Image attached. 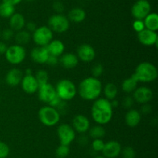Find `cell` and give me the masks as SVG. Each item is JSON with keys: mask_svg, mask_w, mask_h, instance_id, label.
Listing matches in <instances>:
<instances>
[{"mask_svg": "<svg viewBox=\"0 0 158 158\" xmlns=\"http://www.w3.org/2000/svg\"><path fill=\"white\" fill-rule=\"evenodd\" d=\"M114 108L110 101L105 98L94 100L91 107V116L97 124L104 125L109 123L114 115Z\"/></svg>", "mask_w": 158, "mask_h": 158, "instance_id": "cell-1", "label": "cell"}, {"mask_svg": "<svg viewBox=\"0 0 158 158\" xmlns=\"http://www.w3.org/2000/svg\"><path fill=\"white\" fill-rule=\"evenodd\" d=\"M103 91L102 82L93 76L87 77L80 81L77 88V93L86 101H94L100 98Z\"/></svg>", "mask_w": 158, "mask_h": 158, "instance_id": "cell-2", "label": "cell"}, {"mask_svg": "<svg viewBox=\"0 0 158 158\" xmlns=\"http://www.w3.org/2000/svg\"><path fill=\"white\" fill-rule=\"evenodd\" d=\"M137 81L141 83H150L157 78L158 71L157 67L151 62H141L136 68L132 74Z\"/></svg>", "mask_w": 158, "mask_h": 158, "instance_id": "cell-3", "label": "cell"}, {"mask_svg": "<svg viewBox=\"0 0 158 158\" xmlns=\"http://www.w3.org/2000/svg\"><path fill=\"white\" fill-rule=\"evenodd\" d=\"M56 95L64 102L72 100L77 94V85L69 79H62L55 87Z\"/></svg>", "mask_w": 158, "mask_h": 158, "instance_id": "cell-4", "label": "cell"}, {"mask_svg": "<svg viewBox=\"0 0 158 158\" xmlns=\"http://www.w3.org/2000/svg\"><path fill=\"white\" fill-rule=\"evenodd\" d=\"M38 118L40 122L45 126L52 127L60 122V112L56 108L47 105L40 108Z\"/></svg>", "mask_w": 158, "mask_h": 158, "instance_id": "cell-5", "label": "cell"}, {"mask_svg": "<svg viewBox=\"0 0 158 158\" xmlns=\"http://www.w3.org/2000/svg\"><path fill=\"white\" fill-rule=\"evenodd\" d=\"M4 55L9 64L17 65L24 61L26 57V51L24 46L15 43L8 46Z\"/></svg>", "mask_w": 158, "mask_h": 158, "instance_id": "cell-6", "label": "cell"}, {"mask_svg": "<svg viewBox=\"0 0 158 158\" xmlns=\"http://www.w3.org/2000/svg\"><path fill=\"white\" fill-rule=\"evenodd\" d=\"M70 22L67 16L63 14H54L48 20V26L53 33H63L69 29Z\"/></svg>", "mask_w": 158, "mask_h": 158, "instance_id": "cell-7", "label": "cell"}, {"mask_svg": "<svg viewBox=\"0 0 158 158\" xmlns=\"http://www.w3.org/2000/svg\"><path fill=\"white\" fill-rule=\"evenodd\" d=\"M32 40L37 46H46L53 40V32L48 26H39L32 33Z\"/></svg>", "mask_w": 158, "mask_h": 158, "instance_id": "cell-8", "label": "cell"}, {"mask_svg": "<svg viewBox=\"0 0 158 158\" xmlns=\"http://www.w3.org/2000/svg\"><path fill=\"white\" fill-rule=\"evenodd\" d=\"M57 136L60 144L69 146L76 139V132L72 125L62 123L57 128Z\"/></svg>", "mask_w": 158, "mask_h": 158, "instance_id": "cell-9", "label": "cell"}, {"mask_svg": "<svg viewBox=\"0 0 158 158\" xmlns=\"http://www.w3.org/2000/svg\"><path fill=\"white\" fill-rule=\"evenodd\" d=\"M151 11V6L148 0H137L131 8V14L135 20H143Z\"/></svg>", "mask_w": 158, "mask_h": 158, "instance_id": "cell-10", "label": "cell"}, {"mask_svg": "<svg viewBox=\"0 0 158 158\" xmlns=\"http://www.w3.org/2000/svg\"><path fill=\"white\" fill-rule=\"evenodd\" d=\"M37 93H38V98L40 101L47 105H49V102L56 96L55 87L49 82L44 85H40Z\"/></svg>", "mask_w": 158, "mask_h": 158, "instance_id": "cell-11", "label": "cell"}, {"mask_svg": "<svg viewBox=\"0 0 158 158\" xmlns=\"http://www.w3.org/2000/svg\"><path fill=\"white\" fill-rule=\"evenodd\" d=\"M133 99L134 102L138 104H147L152 100L154 97L153 91L150 88L146 86H140L137 88L133 92Z\"/></svg>", "mask_w": 158, "mask_h": 158, "instance_id": "cell-12", "label": "cell"}, {"mask_svg": "<svg viewBox=\"0 0 158 158\" xmlns=\"http://www.w3.org/2000/svg\"><path fill=\"white\" fill-rule=\"evenodd\" d=\"M137 39L141 44L147 46H157L158 35L157 32L144 29L137 33Z\"/></svg>", "mask_w": 158, "mask_h": 158, "instance_id": "cell-13", "label": "cell"}, {"mask_svg": "<svg viewBox=\"0 0 158 158\" xmlns=\"http://www.w3.org/2000/svg\"><path fill=\"white\" fill-rule=\"evenodd\" d=\"M77 56L80 60L85 63H89L95 59L96 50L91 45L83 43L77 48Z\"/></svg>", "mask_w": 158, "mask_h": 158, "instance_id": "cell-14", "label": "cell"}, {"mask_svg": "<svg viewBox=\"0 0 158 158\" xmlns=\"http://www.w3.org/2000/svg\"><path fill=\"white\" fill-rule=\"evenodd\" d=\"M72 127L74 129L76 133L83 134L88 132L89 129L90 128V122L84 115H76L73 119Z\"/></svg>", "mask_w": 158, "mask_h": 158, "instance_id": "cell-15", "label": "cell"}, {"mask_svg": "<svg viewBox=\"0 0 158 158\" xmlns=\"http://www.w3.org/2000/svg\"><path fill=\"white\" fill-rule=\"evenodd\" d=\"M121 144L117 140H110L105 143L102 153L106 158H116L121 153Z\"/></svg>", "mask_w": 158, "mask_h": 158, "instance_id": "cell-16", "label": "cell"}, {"mask_svg": "<svg viewBox=\"0 0 158 158\" xmlns=\"http://www.w3.org/2000/svg\"><path fill=\"white\" fill-rule=\"evenodd\" d=\"M22 88L26 93L29 94L37 92L40 87L33 74H25L20 83Z\"/></svg>", "mask_w": 158, "mask_h": 158, "instance_id": "cell-17", "label": "cell"}, {"mask_svg": "<svg viewBox=\"0 0 158 158\" xmlns=\"http://www.w3.org/2000/svg\"><path fill=\"white\" fill-rule=\"evenodd\" d=\"M49 56V54L46 46H36L31 50L30 53L31 59L39 64H46Z\"/></svg>", "mask_w": 158, "mask_h": 158, "instance_id": "cell-18", "label": "cell"}, {"mask_svg": "<svg viewBox=\"0 0 158 158\" xmlns=\"http://www.w3.org/2000/svg\"><path fill=\"white\" fill-rule=\"evenodd\" d=\"M24 74L20 69L16 68L9 70L6 75V83L10 87H15L20 85Z\"/></svg>", "mask_w": 158, "mask_h": 158, "instance_id": "cell-19", "label": "cell"}, {"mask_svg": "<svg viewBox=\"0 0 158 158\" xmlns=\"http://www.w3.org/2000/svg\"><path fill=\"white\" fill-rule=\"evenodd\" d=\"M79 61L77 54L73 53H64L59 59V63L66 69H73L78 65Z\"/></svg>", "mask_w": 158, "mask_h": 158, "instance_id": "cell-20", "label": "cell"}, {"mask_svg": "<svg viewBox=\"0 0 158 158\" xmlns=\"http://www.w3.org/2000/svg\"><path fill=\"white\" fill-rule=\"evenodd\" d=\"M125 122L131 128L137 126L141 121V113L134 108H130L125 115Z\"/></svg>", "mask_w": 158, "mask_h": 158, "instance_id": "cell-21", "label": "cell"}, {"mask_svg": "<svg viewBox=\"0 0 158 158\" xmlns=\"http://www.w3.org/2000/svg\"><path fill=\"white\" fill-rule=\"evenodd\" d=\"M49 55L60 57L65 51V45L60 40H52L47 46H46Z\"/></svg>", "mask_w": 158, "mask_h": 158, "instance_id": "cell-22", "label": "cell"}, {"mask_svg": "<svg viewBox=\"0 0 158 158\" xmlns=\"http://www.w3.org/2000/svg\"><path fill=\"white\" fill-rule=\"evenodd\" d=\"M9 28L12 29L14 32H18L25 28L26 20L23 15L19 12H15L12 16L9 18Z\"/></svg>", "mask_w": 158, "mask_h": 158, "instance_id": "cell-23", "label": "cell"}, {"mask_svg": "<svg viewBox=\"0 0 158 158\" xmlns=\"http://www.w3.org/2000/svg\"><path fill=\"white\" fill-rule=\"evenodd\" d=\"M86 17V13L85 10L82 8L76 7L71 9L67 15L68 20L69 22H73L75 23H80L85 20Z\"/></svg>", "mask_w": 158, "mask_h": 158, "instance_id": "cell-24", "label": "cell"}, {"mask_svg": "<svg viewBox=\"0 0 158 158\" xmlns=\"http://www.w3.org/2000/svg\"><path fill=\"white\" fill-rule=\"evenodd\" d=\"M145 29L157 32L158 30V15L156 12H150L143 20Z\"/></svg>", "mask_w": 158, "mask_h": 158, "instance_id": "cell-25", "label": "cell"}, {"mask_svg": "<svg viewBox=\"0 0 158 158\" xmlns=\"http://www.w3.org/2000/svg\"><path fill=\"white\" fill-rule=\"evenodd\" d=\"M14 38L16 42V44L23 46V45L29 43L30 40H32V33L23 29L22 30L18 31V32H15Z\"/></svg>", "mask_w": 158, "mask_h": 158, "instance_id": "cell-26", "label": "cell"}, {"mask_svg": "<svg viewBox=\"0 0 158 158\" xmlns=\"http://www.w3.org/2000/svg\"><path fill=\"white\" fill-rule=\"evenodd\" d=\"M137 85H138V82L131 75V77L123 81L121 84V88L125 93L130 94V93L134 92V90L137 88Z\"/></svg>", "mask_w": 158, "mask_h": 158, "instance_id": "cell-27", "label": "cell"}, {"mask_svg": "<svg viewBox=\"0 0 158 158\" xmlns=\"http://www.w3.org/2000/svg\"><path fill=\"white\" fill-rule=\"evenodd\" d=\"M103 94H104L105 99L111 101L113 99H115L118 94V88L117 85L114 83L110 82L107 83L103 88Z\"/></svg>", "mask_w": 158, "mask_h": 158, "instance_id": "cell-28", "label": "cell"}, {"mask_svg": "<svg viewBox=\"0 0 158 158\" xmlns=\"http://www.w3.org/2000/svg\"><path fill=\"white\" fill-rule=\"evenodd\" d=\"M88 132H89V136L94 139H103L106 135V130H105L103 125H99V124L90 127Z\"/></svg>", "mask_w": 158, "mask_h": 158, "instance_id": "cell-29", "label": "cell"}, {"mask_svg": "<svg viewBox=\"0 0 158 158\" xmlns=\"http://www.w3.org/2000/svg\"><path fill=\"white\" fill-rule=\"evenodd\" d=\"M15 13V6L7 2L0 4V16L4 19H9Z\"/></svg>", "mask_w": 158, "mask_h": 158, "instance_id": "cell-30", "label": "cell"}, {"mask_svg": "<svg viewBox=\"0 0 158 158\" xmlns=\"http://www.w3.org/2000/svg\"><path fill=\"white\" fill-rule=\"evenodd\" d=\"M34 76H35L39 85H44V84L49 82V74L46 70H39L36 71Z\"/></svg>", "mask_w": 158, "mask_h": 158, "instance_id": "cell-31", "label": "cell"}, {"mask_svg": "<svg viewBox=\"0 0 158 158\" xmlns=\"http://www.w3.org/2000/svg\"><path fill=\"white\" fill-rule=\"evenodd\" d=\"M69 146L60 144L56 150V156L57 158H66L69 154Z\"/></svg>", "mask_w": 158, "mask_h": 158, "instance_id": "cell-32", "label": "cell"}, {"mask_svg": "<svg viewBox=\"0 0 158 158\" xmlns=\"http://www.w3.org/2000/svg\"><path fill=\"white\" fill-rule=\"evenodd\" d=\"M123 158H135L136 151L132 147H126L122 149L121 153Z\"/></svg>", "mask_w": 158, "mask_h": 158, "instance_id": "cell-33", "label": "cell"}, {"mask_svg": "<svg viewBox=\"0 0 158 158\" xmlns=\"http://www.w3.org/2000/svg\"><path fill=\"white\" fill-rule=\"evenodd\" d=\"M105 142L103 139H94L91 143L92 149L96 152H102L103 147H104Z\"/></svg>", "mask_w": 158, "mask_h": 158, "instance_id": "cell-34", "label": "cell"}, {"mask_svg": "<svg viewBox=\"0 0 158 158\" xmlns=\"http://www.w3.org/2000/svg\"><path fill=\"white\" fill-rule=\"evenodd\" d=\"M15 35V32L11 28H6L1 32V37L4 41H9L12 40Z\"/></svg>", "mask_w": 158, "mask_h": 158, "instance_id": "cell-35", "label": "cell"}, {"mask_svg": "<svg viewBox=\"0 0 158 158\" xmlns=\"http://www.w3.org/2000/svg\"><path fill=\"white\" fill-rule=\"evenodd\" d=\"M10 153L9 145L5 142L0 141V158H6Z\"/></svg>", "mask_w": 158, "mask_h": 158, "instance_id": "cell-36", "label": "cell"}, {"mask_svg": "<svg viewBox=\"0 0 158 158\" xmlns=\"http://www.w3.org/2000/svg\"><path fill=\"white\" fill-rule=\"evenodd\" d=\"M103 71H104V69H103V64H99V63L96 64L94 65L92 68L93 77L98 78L99 77H100V76L103 74Z\"/></svg>", "mask_w": 158, "mask_h": 158, "instance_id": "cell-37", "label": "cell"}, {"mask_svg": "<svg viewBox=\"0 0 158 158\" xmlns=\"http://www.w3.org/2000/svg\"><path fill=\"white\" fill-rule=\"evenodd\" d=\"M133 28L137 33H140L143 29H145L144 23L143 20H135L133 23Z\"/></svg>", "mask_w": 158, "mask_h": 158, "instance_id": "cell-38", "label": "cell"}, {"mask_svg": "<svg viewBox=\"0 0 158 158\" xmlns=\"http://www.w3.org/2000/svg\"><path fill=\"white\" fill-rule=\"evenodd\" d=\"M134 99H133V97H131V96H126V97L123 99V102H122V105H123V107H124L125 108H131V107L133 106V105H134Z\"/></svg>", "mask_w": 158, "mask_h": 158, "instance_id": "cell-39", "label": "cell"}, {"mask_svg": "<svg viewBox=\"0 0 158 158\" xmlns=\"http://www.w3.org/2000/svg\"><path fill=\"white\" fill-rule=\"evenodd\" d=\"M52 8L56 13L62 14L64 10V5L61 1H55L52 4Z\"/></svg>", "mask_w": 158, "mask_h": 158, "instance_id": "cell-40", "label": "cell"}, {"mask_svg": "<svg viewBox=\"0 0 158 158\" xmlns=\"http://www.w3.org/2000/svg\"><path fill=\"white\" fill-rule=\"evenodd\" d=\"M46 64H47L48 65H49V66L52 67L56 66L59 64V57H56V56L49 55L47 59V61H46Z\"/></svg>", "mask_w": 158, "mask_h": 158, "instance_id": "cell-41", "label": "cell"}, {"mask_svg": "<svg viewBox=\"0 0 158 158\" xmlns=\"http://www.w3.org/2000/svg\"><path fill=\"white\" fill-rule=\"evenodd\" d=\"M25 28H26V30H27L28 32H29L30 33H32L35 31V29L37 28V26L34 22L29 21V22H27V23H26Z\"/></svg>", "mask_w": 158, "mask_h": 158, "instance_id": "cell-42", "label": "cell"}, {"mask_svg": "<svg viewBox=\"0 0 158 158\" xmlns=\"http://www.w3.org/2000/svg\"><path fill=\"white\" fill-rule=\"evenodd\" d=\"M151 111H152V108H151V105H148V103H147L143 104V105H142L141 110H140V112L143 113V114L144 115H148L149 114V113H151Z\"/></svg>", "mask_w": 158, "mask_h": 158, "instance_id": "cell-43", "label": "cell"}, {"mask_svg": "<svg viewBox=\"0 0 158 158\" xmlns=\"http://www.w3.org/2000/svg\"><path fill=\"white\" fill-rule=\"evenodd\" d=\"M7 45L2 40H0V55L2 54H5L6 50H7Z\"/></svg>", "mask_w": 158, "mask_h": 158, "instance_id": "cell-44", "label": "cell"}, {"mask_svg": "<svg viewBox=\"0 0 158 158\" xmlns=\"http://www.w3.org/2000/svg\"><path fill=\"white\" fill-rule=\"evenodd\" d=\"M2 2H7L9 3V4H11L12 5V6H16V5L19 4L20 2H22V0H2Z\"/></svg>", "mask_w": 158, "mask_h": 158, "instance_id": "cell-45", "label": "cell"}, {"mask_svg": "<svg viewBox=\"0 0 158 158\" xmlns=\"http://www.w3.org/2000/svg\"><path fill=\"white\" fill-rule=\"evenodd\" d=\"M87 141L88 139L86 136H81L80 137V139H79V142H80V143L81 145H86L87 143Z\"/></svg>", "mask_w": 158, "mask_h": 158, "instance_id": "cell-46", "label": "cell"}, {"mask_svg": "<svg viewBox=\"0 0 158 158\" xmlns=\"http://www.w3.org/2000/svg\"><path fill=\"white\" fill-rule=\"evenodd\" d=\"M110 102H111V105H112L113 108H114V107H115V108H116V107H117L119 105V102L116 99H113V100H111Z\"/></svg>", "mask_w": 158, "mask_h": 158, "instance_id": "cell-47", "label": "cell"}, {"mask_svg": "<svg viewBox=\"0 0 158 158\" xmlns=\"http://www.w3.org/2000/svg\"><path fill=\"white\" fill-rule=\"evenodd\" d=\"M25 74H32V71L29 68V69H26V71H25Z\"/></svg>", "mask_w": 158, "mask_h": 158, "instance_id": "cell-48", "label": "cell"}, {"mask_svg": "<svg viewBox=\"0 0 158 158\" xmlns=\"http://www.w3.org/2000/svg\"><path fill=\"white\" fill-rule=\"evenodd\" d=\"M95 158H106V157L103 156H96Z\"/></svg>", "mask_w": 158, "mask_h": 158, "instance_id": "cell-49", "label": "cell"}, {"mask_svg": "<svg viewBox=\"0 0 158 158\" xmlns=\"http://www.w3.org/2000/svg\"><path fill=\"white\" fill-rule=\"evenodd\" d=\"M0 37H1V31H0Z\"/></svg>", "mask_w": 158, "mask_h": 158, "instance_id": "cell-50", "label": "cell"}, {"mask_svg": "<svg viewBox=\"0 0 158 158\" xmlns=\"http://www.w3.org/2000/svg\"><path fill=\"white\" fill-rule=\"evenodd\" d=\"M27 1H32V0H27Z\"/></svg>", "mask_w": 158, "mask_h": 158, "instance_id": "cell-51", "label": "cell"}, {"mask_svg": "<svg viewBox=\"0 0 158 158\" xmlns=\"http://www.w3.org/2000/svg\"><path fill=\"white\" fill-rule=\"evenodd\" d=\"M0 101H1V98H0Z\"/></svg>", "mask_w": 158, "mask_h": 158, "instance_id": "cell-52", "label": "cell"}]
</instances>
